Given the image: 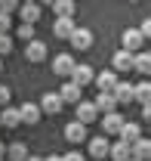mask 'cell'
Here are the masks:
<instances>
[{
  "label": "cell",
  "mask_w": 151,
  "mask_h": 161,
  "mask_svg": "<svg viewBox=\"0 0 151 161\" xmlns=\"http://www.w3.org/2000/svg\"><path fill=\"white\" fill-rule=\"evenodd\" d=\"M28 155H31V152H28V146H25V142H9L3 158H9V161H25Z\"/></svg>",
  "instance_id": "25"
},
{
  "label": "cell",
  "mask_w": 151,
  "mask_h": 161,
  "mask_svg": "<svg viewBox=\"0 0 151 161\" xmlns=\"http://www.w3.org/2000/svg\"><path fill=\"white\" fill-rule=\"evenodd\" d=\"M0 71H3V62H0Z\"/></svg>",
  "instance_id": "40"
},
{
  "label": "cell",
  "mask_w": 151,
  "mask_h": 161,
  "mask_svg": "<svg viewBox=\"0 0 151 161\" xmlns=\"http://www.w3.org/2000/svg\"><path fill=\"white\" fill-rule=\"evenodd\" d=\"M9 53H13V37L0 34V56H9Z\"/></svg>",
  "instance_id": "28"
},
{
  "label": "cell",
  "mask_w": 151,
  "mask_h": 161,
  "mask_svg": "<svg viewBox=\"0 0 151 161\" xmlns=\"http://www.w3.org/2000/svg\"><path fill=\"white\" fill-rule=\"evenodd\" d=\"M74 28H77V25H74V19H56V22H53V34H56L59 40H68Z\"/></svg>",
  "instance_id": "22"
},
{
  "label": "cell",
  "mask_w": 151,
  "mask_h": 161,
  "mask_svg": "<svg viewBox=\"0 0 151 161\" xmlns=\"http://www.w3.org/2000/svg\"><path fill=\"white\" fill-rule=\"evenodd\" d=\"M0 161H9V158H0Z\"/></svg>",
  "instance_id": "42"
},
{
  "label": "cell",
  "mask_w": 151,
  "mask_h": 161,
  "mask_svg": "<svg viewBox=\"0 0 151 161\" xmlns=\"http://www.w3.org/2000/svg\"><path fill=\"white\" fill-rule=\"evenodd\" d=\"M127 161H139V158H133V155H130V158H127Z\"/></svg>",
  "instance_id": "39"
},
{
  "label": "cell",
  "mask_w": 151,
  "mask_h": 161,
  "mask_svg": "<svg viewBox=\"0 0 151 161\" xmlns=\"http://www.w3.org/2000/svg\"><path fill=\"white\" fill-rule=\"evenodd\" d=\"M93 105L99 108V115H105V112H117V99H114L111 93H99L93 99Z\"/></svg>",
  "instance_id": "24"
},
{
  "label": "cell",
  "mask_w": 151,
  "mask_h": 161,
  "mask_svg": "<svg viewBox=\"0 0 151 161\" xmlns=\"http://www.w3.org/2000/svg\"><path fill=\"white\" fill-rule=\"evenodd\" d=\"M9 99H13V90L6 84H0V105H9Z\"/></svg>",
  "instance_id": "31"
},
{
  "label": "cell",
  "mask_w": 151,
  "mask_h": 161,
  "mask_svg": "<svg viewBox=\"0 0 151 161\" xmlns=\"http://www.w3.org/2000/svg\"><path fill=\"white\" fill-rule=\"evenodd\" d=\"M139 34H142V37H145V40L151 37V19H145V22H142V25H139Z\"/></svg>",
  "instance_id": "32"
},
{
  "label": "cell",
  "mask_w": 151,
  "mask_h": 161,
  "mask_svg": "<svg viewBox=\"0 0 151 161\" xmlns=\"http://www.w3.org/2000/svg\"><path fill=\"white\" fill-rule=\"evenodd\" d=\"M93 78H96L93 65H74V68H71V80H74L77 87H86V84H93Z\"/></svg>",
  "instance_id": "11"
},
{
  "label": "cell",
  "mask_w": 151,
  "mask_h": 161,
  "mask_svg": "<svg viewBox=\"0 0 151 161\" xmlns=\"http://www.w3.org/2000/svg\"><path fill=\"white\" fill-rule=\"evenodd\" d=\"M19 19L22 22H31V25H37V19H40V13H43V6H40L37 0H25V3H19Z\"/></svg>",
  "instance_id": "1"
},
{
  "label": "cell",
  "mask_w": 151,
  "mask_h": 161,
  "mask_svg": "<svg viewBox=\"0 0 151 161\" xmlns=\"http://www.w3.org/2000/svg\"><path fill=\"white\" fill-rule=\"evenodd\" d=\"M65 140L68 142H86V124H80V121H71V124H65Z\"/></svg>",
  "instance_id": "10"
},
{
  "label": "cell",
  "mask_w": 151,
  "mask_h": 161,
  "mask_svg": "<svg viewBox=\"0 0 151 161\" xmlns=\"http://www.w3.org/2000/svg\"><path fill=\"white\" fill-rule=\"evenodd\" d=\"M117 136H120L123 142H133V140H139V136H142V127H139L136 121H127V118H123L120 130H117Z\"/></svg>",
  "instance_id": "18"
},
{
  "label": "cell",
  "mask_w": 151,
  "mask_h": 161,
  "mask_svg": "<svg viewBox=\"0 0 151 161\" xmlns=\"http://www.w3.org/2000/svg\"><path fill=\"white\" fill-rule=\"evenodd\" d=\"M90 142V155H93V158H108V146H111V142H108V136H93V140H86Z\"/></svg>",
  "instance_id": "19"
},
{
  "label": "cell",
  "mask_w": 151,
  "mask_h": 161,
  "mask_svg": "<svg viewBox=\"0 0 151 161\" xmlns=\"http://www.w3.org/2000/svg\"><path fill=\"white\" fill-rule=\"evenodd\" d=\"M142 121H151V102H142Z\"/></svg>",
  "instance_id": "34"
},
{
  "label": "cell",
  "mask_w": 151,
  "mask_h": 161,
  "mask_svg": "<svg viewBox=\"0 0 151 161\" xmlns=\"http://www.w3.org/2000/svg\"><path fill=\"white\" fill-rule=\"evenodd\" d=\"M37 105H40V112H43V115H59L65 102H62L59 93H43V99H40Z\"/></svg>",
  "instance_id": "6"
},
{
  "label": "cell",
  "mask_w": 151,
  "mask_h": 161,
  "mask_svg": "<svg viewBox=\"0 0 151 161\" xmlns=\"http://www.w3.org/2000/svg\"><path fill=\"white\" fill-rule=\"evenodd\" d=\"M19 37L22 40H34V25L31 22H22L19 25Z\"/></svg>",
  "instance_id": "27"
},
{
  "label": "cell",
  "mask_w": 151,
  "mask_h": 161,
  "mask_svg": "<svg viewBox=\"0 0 151 161\" xmlns=\"http://www.w3.org/2000/svg\"><path fill=\"white\" fill-rule=\"evenodd\" d=\"M46 53H49V50H46V43H43L40 37L28 40V47H25V59H28V62H43Z\"/></svg>",
  "instance_id": "3"
},
{
  "label": "cell",
  "mask_w": 151,
  "mask_h": 161,
  "mask_svg": "<svg viewBox=\"0 0 151 161\" xmlns=\"http://www.w3.org/2000/svg\"><path fill=\"white\" fill-rule=\"evenodd\" d=\"M130 3H139V0H130Z\"/></svg>",
  "instance_id": "41"
},
{
  "label": "cell",
  "mask_w": 151,
  "mask_h": 161,
  "mask_svg": "<svg viewBox=\"0 0 151 161\" xmlns=\"http://www.w3.org/2000/svg\"><path fill=\"white\" fill-rule=\"evenodd\" d=\"M19 115H22V124H37L43 112H40L37 102H22V105H19Z\"/></svg>",
  "instance_id": "14"
},
{
  "label": "cell",
  "mask_w": 151,
  "mask_h": 161,
  "mask_svg": "<svg viewBox=\"0 0 151 161\" xmlns=\"http://www.w3.org/2000/svg\"><path fill=\"white\" fill-rule=\"evenodd\" d=\"M74 9H77V0H53L56 19H74Z\"/></svg>",
  "instance_id": "16"
},
{
  "label": "cell",
  "mask_w": 151,
  "mask_h": 161,
  "mask_svg": "<svg viewBox=\"0 0 151 161\" xmlns=\"http://www.w3.org/2000/svg\"><path fill=\"white\" fill-rule=\"evenodd\" d=\"M62 161H86V158H83V155H80L77 149H71L68 155H62Z\"/></svg>",
  "instance_id": "33"
},
{
  "label": "cell",
  "mask_w": 151,
  "mask_h": 161,
  "mask_svg": "<svg viewBox=\"0 0 151 161\" xmlns=\"http://www.w3.org/2000/svg\"><path fill=\"white\" fill-rule=\"evenodd\" d=\"M19 3L22 0H0V13H9V16H13V13L19 9Z\"/></svg>",
  "instance_id": "29"
},
{
  "label": "cell",
  "mask_w": 151,
  "mask_h": 161,
  "mask_svg": "<svg viewBox=\"0 0 151 161\" xmlns=\"http://www.w3.org/2000/svg\"><path fill=\"white\" fill-rule=\"evenodd\" d=\"M68 40H71V47H77V50H90L93 47V31L90 28H74Z\"/></svg>",
  "instance_id": "8"
},
{
  "label": "cell",
  "mask_w": 151,
  "mask_h": 161,
  "mask_svg": "<svg viewBox=\"0 0 151 161\" xmlns=\"http://www.w3.org/2000/svg\"><path fill=\"white\" fill-rule=\"evenodd\" d=\"M130 155H133V152H130V142H123V140L108 146V158H111V161H127Z\"/></svg>",
  "instance_id": "23"
},
{
  "label": "cell",
  "mask_w": 151,
  "mask_h": 161,
  "mask_svg": "<svg viewBox=\"0 0 151 161\" xmlns=\"http://www.w3.org/2000/svg\"><path fill=\"white\" fill-rule=\"evenodd\" d=\"M77 105V121H80V124H93V121H99V108H96L93 102H74Z\"/></svg>",
  "instance_id": "9"
},
{
  "label": "cell",
  "mask_w": 151,
  "mask_h": 161,
  "mask_svg": "<svg viewBox=\"0 0 151 161\" xmlns=\"http://www.w3.org/2000/svg\"><path fill=\"white\" fill-rule=\"evenodd\" d=\"M99 121H102L105 136H117V130H120V124H123V115H117V112H105V115H99Z\"/></svg>",
  "instance_id": "4"
},
{
  "label": "cell",
  "mask_w": 151,
  "mask_h": 161,
  "mask_svg": "<svg viewBox=\"0 0 151 161\" xmlns=\"http://www.w3.org/2000/svg\"><path fill=\"white\" fill-rule=\"evenodd\" d=\"M9 25H13V16L9 13H0V34H9Z\"/></svg>",
  "instance_id": "30"
},
{
  "label": "cell",
  "mask_w": 151,
  "mask_h": 161,
  "mask_svg": "<svg viewBox=\"0 0 151 161\" xmlns=\"http://www.w3.org/2000/svg\"><path fill=\"white\" fill-rule=\"evenodd\" d=\"M93 84L99 87V93H111L114 84H117V71H114V68H105V71H99L93 78Z\"/></svg>",
  "instance_id": "5"
},
{
  "label": "cell",
  "mask_w": 151,
  "mask_h": 161,
  "mask_svg": "<svg viewBox=\"0 0 151 161\" xmlns=\"http://www.w3.org/2000/svg\"><path fill=\"white\" fill-rule=\"evenodd\" d=\"M111 68L114 71H133V53L130 50H117L111 59Z\"/></svg>",
  "instance_id": "20"
},
{
  "label": "cell",
  "mask_w": 151,
  "mask_h": 161,
  "mask_svg": "<svg viewBox=\"0 0 151 161\" xmlns=\"http://www.w3.org/2000/svg\"><path fill=\"white\" fill-rule=\"evenodd\" d=\"M133 71L151 75V56L145 53V50H136V53H133Z\"/></svg>",
  "instance_id": "21"
},
{
  "label": "cell",
  "mask_w": 151,
  "mask_h": 161,
  "mask_svg": "<svg viewBox=\"0 0 151 161\" xmlns=\"http://www.w3.org/2000/svg\"><path fill=\"white\" fill-rule=\"evenodd\" d=\"M19 124H22L19 108H13V105H3V112H0V127L13 130V127H19Z\"/></svg>",
  "instance_id": "17"
},
{
  "label": "cell",
  "mask_w": 151,
  "mask_h": 161,
  "mask_svg": "<svg viewBox=\"0 0 151 161\" xmlns=\"http://www.w3.org/2000/svg\"><path fill=\"white\" fill-rule=\"evenodd\" d=\"M80 93H83V87H77L74 80H65V84H62V90H59V96H62V102H68V105H74V102H80Z\"/></svg>",
  "instance_id": "13"
},
{
  "label": "cell",
  "mask_w": 151,
  "mask_h": 161,
  "mask_svg": "<svg viewBox=\"0 0 151 161\" xmlns=\"http://www.w3.org/2000/svg\"><path fill=\"white\" fill-rule=\"evenodd\" d=\"M111 96L117 99V105H130L133 102V84L130 80H117L114 90H111Z\"/></svg>",
  "instance_id": "7"
},
{
  "label": "cell",
  "mask_w": 151,
  "mask_h": 161,
  "mask_svg": "<svg viewBox=\"0 0 151 161\" xmlns=\"http://www.w3.org/2000/svg\"><path fill=\"white\" fill-rule=\"evenodd\" d=\"M133 99L151 102V80H139V84H133Z\"/></svg>",
  "instance_id": "26"
},
{
  "label": "cell",
  "mask_w": 151,
  "mask_h": 161,
  "mask_svg": "<svg viewBox=\"0 0 151 161\" xmlns=\"http://www.w3.org/2000/svg\"><path fill=\"white\" fill-rule=\"evenodd\" d=\"M25 161H43V158H40V155H28Z\"/></svg>",
  "instance_id": "35"
},
{
  "label": "cell",
  "mask_w": 151,
  "mask_h": 161,
  "mask_svg": "<svg viewBox=\"0 0 151 161\" xmlns=\"http://www.w3.org/2000/svg\"><path fill=\"white\" fill-rule=\"evenodd\" d=\"M130 152H133V158H139V161H151V140H145V136L133 140Z\"/></svg>",
  "instance_id": "12"
},
{
  "label": "cell",
  "mask_w": 151,
  "mask_h": 161,
  "mask_svg": "<svg viewBox=\"0 0 151 161\" xmlns=\"http://www.w3.org/2000/svg\"><path fill=\"white\" fill-rule=\"evenodd\" d=\"M77 62L71 53H59L56 59H53V71H56L59 78H71V68H74Z\"/></svg>",
  "instance_id": "2"
},
{
  "label": "cell",
  "mask_w": 151,
  "mask_h": 161,
  "mask_svg": "<svg viewBox=\"0 0 151 161\" xmlns=\"http://www.w3.org/2000/svg\"><path fill=\"white\" fill-rule=\"evenodd\" d=\"M43 161H62V155H49V158H43Z\"/></svg>",
  "instance_id": "36"
},
{
  "label": "cell",
  "mask_w": 151,
  "mask_h": 161,
  "mask_svg": "<svg viewBox=\"0 0 151 161\" xmlns=\"http://www.w3.org/2000/svg\"><path fill=\"white\" fill-rule=\"evenodd\" d=\"M40 6H53V0H37Z\"/></svg>",
  "instance_id": "38"
},
{
  "label": "cell",
  "mask_w": 151,
  "mask_h": 161,
  "mask_svg": "<svg viewBox=\"0 0 151 161\" xmlns=\"http://www.w3.org/2000/svg\"><path fill=\"white\" fill-rule=\"evenodd\" d=\"M3 155H6V142H0V158H3Z\"/></svg>",
  "instance_id": "37"
},
{
  "label": "cell",
  "mask_w": 151,
  "mask_h": 161,
  "mask_svg": "<svg viewBox=\"0 0 151 161\" xmlns=\"http://www.w3.org/2000/svg\"><path fill=\"white\" fill-rule=\"evenodd\" d=\"M120 40H123V50H130V53H136V50H142V43H145V37L139 34V28H127Z\"/></svg>",
  "instance_id": "15"
}]
</instances>
